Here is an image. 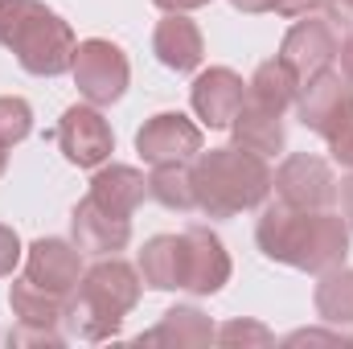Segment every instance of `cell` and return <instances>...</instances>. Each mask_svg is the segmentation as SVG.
Here are the masks:
<instances>
[{
    "instance_id": "obj_25",
    "label": "cell",
    "mask_w": 353,
    "mask_h": 349,
    "mask_svg": "<svg viewBox=\"0 0 353 349\" xmlns=\"http://www.w3.org/2000/svg\"><path fill=\"white\" fill-rule=\"evenodd\" d=\"M214 341H222V346H271L275 337H271V329H263L259 321H230V325L218 329Z\"/></svg>"
},
{
    "instance_id": "obj_11",
    "label": "cell",
    "mask_w": 353,
    "mask_h": 349,
    "mask_svg": "<svg viewBox=\"0 0 353 349\" xmlns=\"http://www.w3.org/2000/svg\"><path fill=\"white\" fill-rule=\"evenodd\" d=\"M279 58L292 66V74L300 79V87H304L308 79H316L321 70H329V62L337 58V33H333V21H321V17L296 21V25L283 33Z\"/></svg>"
},
{
    "instance_id": "obj_5",
    "label": "cell",
    "mask_w": 353,
    "mask_h": 349,
    "mask_svg": "<svg viewBox=\"0 0 353 349\" xmlns=\"http://www.w3.org/2000/svg\"><path fill=\"white\" fill-rule=\"evenodd\" d=\"M70 74H74L79 94H83L87 103H94V107L119 103V99L128 94V83H132L128 54H123L115 41H107V37H87V41H79Z\"/></svg>"
},
{
    "instance_id": "obj_28",
    "label": "cell",
    "mask_w": 353,
    "mask_h": 349,
    "mask_svg": "<svg viewBox=\"0 0 353 349\" xmlns=\"http://www.w3.org/2000/svg\"><path fill=\"white\" fill-rule=\"evenodd\" d=\"M321 341H329V346H341V341H350V346H353V333H345L341 325H337L333 333H321V329H300V333H292L283 346H321Z\"/></svg>"
},
{
    "instance_id": "obj_27",
    "label": "cell",
    "mask_w": 353,
    "mask_h": 349,
    "mask_svg": "<svg viewBox=\"0 0 353 349\" xmlns=\"http://www.w3.org/2000/svg\"><path fill=\"white\" fill-rule=\"evenodd\" d=\"M8 346H62V333L58 329H29V325H17L8 333Z\"/></svg>"
},
{
    "instance_id": "obj_12",
    "label": "cell",
    "mask_w": 353,
    "mask_h": 349,
    "mask_svg": "<svg viewBox=\"0 0 353 349\" xmlns=\"http://www.w3.org/2000/svg\"><path fill=\"white\" fill-rule=\"evenodd\" d=\"M83 251L79 243H66V239H37L29 243V255H25V279H33L37 288L46 292H58V296H70L83 279Z\"/></svg>"
},
{
    "instance_id": "obj_31",
    "label": "cell",
    "mask_w": 353,
    "mask_h": 349,
    "mask_svg": "<svg viewBox=\"0 0 353 349\" xmlns=\"http://www.w3.org/2000/svg\"><path fill=\"white\" fill-rule=\"evenodd\" d=\"M316 8H321V0H275L279 17H312Z\"/></svg>"
},
{
    "instance_id": "obj_19",
    "label": "cell",
    "mask_w": 353,
    "mask_h": 349,
    "mask_svg": "<svg viewBox=\"0 0 353 349\" xmlns=\"http://www.w3.org/2000/svg\"><path fill=\"white\" fill-rule=\"evenodd\" d=\"M214 337H218V329H214V321H210L201 308L176 304V308H169V312L161 317L157 329L140 333L136 341H140V346H210Z\"/></svg>"
},
{
    "instance_id": "obj_15",
    "label": "cell",
    "mask_w": 353,
    "mask_h": 349,
    "mask_svg": "<svg viewBox=\"0 0 353 349\" xmlns=\"http://www.w3.org/2000/svg\"><path fill=\"white\" fill-rule=\"evenodd\" d=\"M152 54H157L161 66H169L176 74L197 70L201 58H205V41H201L197 21H189L185 12H165V21L152 33Z\"/></svg>"
},
{
    "instance_id": "obj_17",
    "label": "cell",
    "mask_w": 353,
    "mask_h": 349,
    "mask_svg": "<svg viewBox=\"0 0 353 349\" xmlns=\"http://www.w3.org/2000/svg\"><path fill=\"white\" fill-rule=\"evenodd\" d=\"M230 132H234V144H239V148L259 152V157H275V152H283V148H288L283 115H279V111H267V107L251 103V99L239 107V115H234Z\"/></svg>"
},
{
    "instance_id": "obj_33",
    "label": "cell",
    "mask_w": 353,
    "mask_h": 349,
    "mask_svg": "<svg viewBox=\"0 0 353 349\" xmlns=\"http://www.w3.org/2000/svg\"><path fill=\"white\" fill-rule=\"evenodd\" d=\"M337 206H341L345 226L353 230V177H345V181H341V189H337Z\"/></svg>"
},
{
    "instance_id": "obj_3",
    "label": "cell",
    "mask_w": 353,
    "mask_h": 349,
    "mask_svg": "<svg viewBox=\"0 0 353 349\" xmlns=\"http://www.w3.org/2000/svg\"><path fill=\"white\" fill-rule=\"evenodd\" d=\"M0 46L17 54L25 74L58 79L74 66V29L41 0H0Z\"/></svg>"
},
{
    "instance_id": "obj_10",
    "label": "cell",
    "mask_w": 353,
    "mask_h": 349,
    "mask_svg": "<svg viewBox=\"0 0 353 349\" xmlns=\"http://www.w3.org/2000/svg\"><path fill=\"white\" fill-rule=\"evenodd\" d=\"M243 103H247V83L230 66H210L189 87V107L205 128H230Z\"/></svg>"
},
{
    "instance_id": "obj_32",
    "label": "cell",
    "mask_w": 353,
    "mask_h": 349,
    "mask_svg": "<svg viewBox=\"0 0 353 349\" xmlns=\"http://www.w3.org/2000/svg\"><path fill=\"white\" fill-rule=\"evenodd\" d=\"M337 58H341V79L353 87V25L345 29V37L337 41Z\"/></svg>"
},
{
    "instance_id": "obj_35",
    "label": "cell",
    "mask_w": 353,
    "mask_h": 349,
    "mask_svg": "<svg viewBox=\"0 0 353 349\" xmlns=\"http://www.w3.org/2000/svg\"><path fill=\"white\" fill-rule=\"evenodd\" d=\"M239 12H247V17H259V12H275V0H230Z\"/></svg>"
},
{
    "instance_id": "obj_36",
    "label": "cell",
    "mask_w": 353,
    "mask_h": 349,
    "mask_svg": "<svg viewBox=\"0 0 353 349\" xmlns=\"http://www.w3.org/2000/svg\"><path fill=\"white\" fill-rule=\"evenodd\" d=\"M4 169H8V152L0 148V177H4Z\"/></svg>"
},
{
    "instance_id": "obj_14",
    "label": "cell",
    "mask_w": 353,
    "mask_h": 349,
    "mask_svg": "<svg viewBox=\"0 0 353 349\" xmlns=\"http://www.w3.org/2000/svg\"><path fill=\"white\" fill-rule=\"evenodd\" d=\"M353 103V87L337 74V70H321L316 79H308L304 87H300V99H296V107H300V123L308 128V132H316V136H329V128L341 119V111Z\"/></svg>"
},
{
    "instance_id": "obj_6",
    "label": "cell",
    "mask_w": 353,
    "mask_h": 349,
    "mask_svg": "<svg viewBox=\"0 0 353 349\" xmlns=\"http://www.w3.org/2000/svg\"><path fill=\"white\" fill-rule=\"evenodd\" d=\"M62 157L79 169H99L107 165V157L115 152V132L111 123L103 119V111L94 103H74L62 111L58 119V132H54Z\"/></svg>"
},
{
    "instance_id": "obj_26",
    "label": "cell",
    "mask_w": 353,
    "mask_h": 349,
    "mask_svg": "<svg viewBox=\"0 0 353 349\" xmlns=\"http://www.w3.org/2000/svg\"><path fill=\"white\" fill-rule=\"evenodd\" d=\"M329 152H333V161L337 165H345V169H353V103L341 111V119L329 128Z\"/></svg>"
},
{
    "instance_id": "obj_20",
    "label": "cell",
    "mask_w": 353,
    "mask_h": 349,
    "mask_svg": "<svg viewBox=\"0 0 353 349\" xmlns=\"http://www.w3.org/2000/svg\"><path fill=\"white\" fill-rule=\"evenodd\" d=\"M8 308H12L17 325H29V329H58L62 317H66V296L46 292V288H37L33 279H12V288H8Z\"/></svg>"
},
{
    "instance_id": "obj_22",
    "label": "cell",
    "mask_w": 353,
    "mask_h": 349,
    "mask_svg": "<svg viewBox=\"0 0 353 349\" xmlns=\"http://www.w3.org/2000/svg\"><path fill=\"white\" fill-rule=\"evenodd\" d=\"M312 304H316V317L325 325H353V267H329L321 271V283L312 292Z\"/></svg>"
},
{
    "instance_id": "obj_21",
    "label": "cell",
    "mask_w": 353,
    "mask_h": 349,
    "mask_svg": "<svg viewBox=\"0 0 353 349\" xmlns=\"http://www.w3.org/2000/svg\"><path fill=\"white\" fill-rule=\"evenodd\" d=\"M247 99L267 107V111H279L283 115L300 99V79L292 74V66L283 58H267V62H259V70L247 83Z\"/></svg>"
},
{
    "instance_id": "obj_29",
    "label": "cell",
    "mask_w": 353,
    "mask_h": 349,
    "mask_svg": "<svg viewBox=\"0 0 353 349\" xmlns=\"http://www.w3.org/2000/svg\"><path fill=\"white\" fill-rule=\"evenodd\" d=\"M21 263V239L12 226L0 222V275H12V267Z\"/></svg>"
},
{
    "instance_id": "obj_4",
    "label": "cell",
    "mask_w": 353,
    "mask_h": 349,
    "mask_svg": "<svg viewBox=\"0 0 353 349\" xmlns=\"http://www.w3.org/2000/svg\"><path fill=\"white\" fill-rule=\"evenodd\" d=\"M193 193H197V210L210 218H234L243 210H255L271 193L267 157L247 152L239 144L197 152L193 157Z\"/></svg>"
},
{
    "instance_id": "obj_16",
    "label": "cell",
    "mask_w": 353,
    "mask_h": 349,
    "mask_svg": "<svg viewBox=\"0 0 353 349\" xmlns=\"http://www.w3.org/2000/svg\"><path fill=\"white\" fill-rule=\"evenodd\" d=\"M90 197L119 214V218H132L140 210V201L148 197V177L140 173L136 165H99L90 177Z\"/></svg>"
},
{
    "instance_id": "obj_9",
    "label": "cell",
    "mask_w": 353,
    "mask_h": 349,
    "mask_svg": "<svg viewBox=\"0 0 353 349\" xmlns=\"http://www.w3.org/2000/svg\"><path fill=\"white\" fill-rule=\"evenodd\" d=\"M181 243H185V292L214 296V292H222L230 283V271H234L230 251L210 226L181 230Z\"/></svg>"
},
{
    "instance_id": "obj_18",
    "label": "cell",
    "mask_w": 353,
    "mask_h": 349,
    "mask_svg": "<svg viewBox=\"0 0 353 349\" xmlns=\"http://www.w3.org/2000/svg\"><path fill=\"white\" fill-rule=\"evenodd\" d=\"M136 271L157 292L185 288V243H181V235H152L136 259Z\"/></svg>"
},
{
    "instance_id": "obj_34",
    "label": "cell",
    "mask_w": 353,
    "mask_h": 349,
    "mask_svg": "<svg viewBox=\"0 0 353 349\" xmlns=\"http://www.w3.org/2000/svg\"><path fill=\"white\" fill-rule=\"evenodd\" d=\"M161 12H193V8H205L210 0H152Z\"/></svg>"
},
{
    "instance_id": "obj_2",
    "label": "cell",
    "mask_w": 353,
    "mask_h": 349,
    "mask_svg": "<svg viewBox=\"0 0 353 349\" xmlns=\"http://www.w3.org/2000/svg\"><path fill=\"white\" fill-rule=\"evenodd\" d=\"M140 271L119 255H103V259L83 271L79 288L66 296V317L62 325L70 329V337L79 341H111L123 329V317L140 304Z\"/></svg>"
},
{
    "instance_id": "obj_7",
    "label": "cell",
    "mask_w": 353,
    "mask_h": 349,
    "mask_svg": "<svg viewBox=\"0 0 353 349\" xmlns=\"http://www.w3.org/2000/svg\"><path fill=\"white\" fill-rule=\"evenodd\" d=\"M271 189L292 210H329V201H337V181L329 161L312 152L283 157V165L271 173Z\"/></svg>"
},
{
    "instance_id": "obj_30",
    "label": "cell",
    "mask_w": 353,
    "mask_h": 349,
    "mask_svg": "<svg viewBox=\"0 0 353 349\" xmlns=\"http://www.w3.org/2000/svg\"><path fill=\"white\" fill-rule=\"evenodd\" d=\"M321 8L329 12L333 25H341V29H350L353 25V0H321Z\"/></svg>"
},
{
    "instance_id": "obj_24",
    "label": "cell",
    "mask_w": 353,
    "mask_h": 349,
    "mask_svg": "<svg viewBox=\"0 0 353 349\" xmlns=\"http://www.w3.org/2000/svg\"><path fill=\"white\" fill-rule=\"evenodd\" d=\"M33 132V107L21 94H0V148L21 144Z\"/></svg>"
},
{
    "instance_id": "obj_8",
    "label": "cell",
    "mask_w": 353,
    "mask_h": 349,
    "mask_svg": "<svg viewBox=\"0 0 353 349\" xmlns=\"http://www.w3.org/2000/svg\"><path fill=\"white\" fill-rule=\"evenodd\" d=\"M136 152L144 157V165L193 161L201 152V128L189 115H181V111H157L136 132Z\"/></svg>"
},
{
    "instance_id": "obj_1",
    "label": "cell",
    "mask_w": 353,
    "mask_h": 349,
    "mask_svg": "<svg viewBox=\"0 0 353 349\" xmlns=\"http://www.w3.org/2000/svg\"><path fill=\"white\" fill-rule=\"evenodd\" d=\"M255 243L271 263L296 267V271H329L341 267L350 255V226L341 214L329 210H292L283 201L267 206L259 226H255Z\"/></svg>"
},
{
    "instance_id": "obj_23",
    "label": "cell",
    "mask_w": 353,
    "mask_h": 349,
    "mask_svg": "<svg viewBox=\"0 0 353 349\" xmlns=\"http://www.w3.org/2000/svg\"><path fill=\"white\" fill-rule=\"evenodd\" d=\"M148 197L161 201L165 210H197V193H193V165L185 161H173V165H152V177H148Z\"/></svg>"
},
{
    "instance_id": "obj_13",
    "label": "cell",
    "mask_w": 353,
    "mask_h": 349,
    "mask_svg": "<svg viewBox=\"0 0 353 349\" xmlns=\"http://www.w3.org/2000/svg\"><path fill=\"white\" fill-rule=\"evenodd\" d=\"M70 235H74L79 251H87V255H99V259L103 255H119L132 243V218H119V214L103 210L87 193L74 206V214H70Z\"/></svg>"
}]
</instances>
